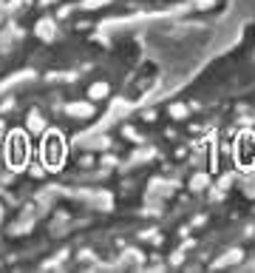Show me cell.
<instances>
[{
    "label": "cell",
    "mask_w": 255,
    "mask_h": 273,
    "mask_svg": "<svg viewBox=\"0 0 255 273\" xmlns=\"http://www.w3.org/2000/svg\"><path fill=\"white\" fill-rule=\"evenodd\" d=\"M66 114L68 117H77V120H88V117H94V106L91 103H68Z\"/></svg>",
    "instance_id": "3"
},
{
    "label": "cell",
    "mask_w": 255,
    "mask_h": 273,
    "mask_svg": "<svg viewBox=\"0 0 255 273\" xmlns=\"http://www.w3.org/2000/svg\"><path fill=\"white\" fill-rule=\"evenodd\" d=\"M34 31H37V37H43V40H54V20L51 17H43Z\"/></svg>",
    "instance_id": "5"
},
{
    "label": "cell",
    "mask_w": 255,
    "mask_h": 273,
    "mask_svg": "<svg viewBox=\"0 0 255 273\" xmlns=\"http://www.w3.org/2000/svg\"><path fill=\"white\" fill-rule=\"evenodd\" d=\"M3 128H6V125H3V123H0V134H3Z\"/></svg>",
    "instance_id": "10"
},
{
    "label": "cell",
    "mask_w": 255,
    "mask_h": 273,
    "mask_svg": "<svg viewBox=\"0 0 255 273\" xmlns=\"http://www.w3.org/2000/svg\"><path fill=\"white\" fill-rule=\"evenodd\" d=\"M190 188H193V191H202V188H207V174H196V177H193V182H190Z\"/></svg>",
    "instance_id": "8"
},
{
    "label": "cell",
    "mask_w": 255,
    "mask_h": 273,
    "mask_svg": "<svg viewBox=\"0 0 255 273\" xmlns=\"http://www.w3.org/2000/svg\"><path fill=\"white\" fill-rule=\"evenodd\" d=\"M6 154H9V165H12V168H23V165H26L28 145H26V134H23V131H12L9 145H6Z\"/></svg>",
    "instance_id": "1"
},
{
    "label": "cell",
    "mask_w": 255,
    "mask_h": 273,
    "mask_svg": "<svg viewBox=\"0 0 255 273\" xmlns=\"http://www.w3.org/2000/svg\"><path fill=\"white\" fill-rule=\"evenodd\" d=\"M26 128H28V131H31V134H40L43 128H46V117H43L40 111H28Z\"/></svg>",
    "instance_id": "4"
},
{
    "label": "cell",
    "mask_w": 255,
    "mask_h": 273,
    "mask_svg": "<svg viewBox=\"0 0 255 273\" xmlns=\"http://www.w3.org/2000/svg\"><path fill=\"white\" fill-rule=\"evenodd\" d=\"M170 117H173V120H185V117H187V106L173 103V106H170Z\"/></svg>",
    "instance_id": "7"
},
{
    "label": "cell",
    "mask_w": 255,
    "mask_h": 273,
    "mask_svg": "<svg viewBox=\"0 0 255 273\" xmlns=\"http://www.w3.org/2000/svg\"><path fill=\"white\" fill-rule=\"evenodd\" d=\"M105 3H111V0H82V9H99Z\"/></svg>",
    "instance_id": "9"
},
{
    "label": "cell",
    "mask_w": 255,
    "mask_h": 273,
    "mask_svg": "<svg viewBox=\"0 0 255 273\" xmlns=\"http://www.w3.org/2000/svg\"><path fill=\"white\" fill-rule=\"evenodd\" d=\"M57 131H51V136L46 139V163L60 165V157H66V145L60 142V136H54Z\"/></svg>",
    "instance_id": "2"
},
{
    "label": "cell",
    "mask_w": 255,
    "mask_h": 273,
    "mask_svg": "<svg viewBox=\"0 0 255 273\" xmlns=\"http://www.w3.org/2000/svg\"><path fill=\"white\" fill-rule=\"evenodd\" d=\"M108 94H111V85H108V82H94V85L88 88V97H91V100H102V97H108Z\"/></svg>",
    "instance_id": "6"
}]
</instances>
